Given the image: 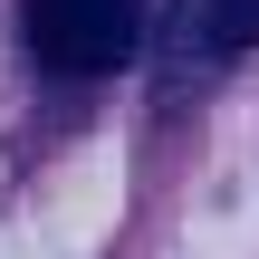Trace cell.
<instances>
[{
	"label": "cell",
	"instance_id": "6da1fadb",
	"mask_svg": "<svg viewBox=\"0 0 259 259\" xmlns=\"http://www.w3.org/2000/svg\"><path fill=\"white\" fill-rule=\"evenodd\" d=\"M29 48L67 77H115L144 48V0H29Z\"/></svg>",
	"mask_w": 259,
	"mask_h": 259
},
{
	"label": "cell",
	"instance_id": "7a4b0ae2",
	"mask_svg": "<svg viewBox=\"0 0 259 259\" xmlns=\"http://www.w3.org/2000/svg\"><path fill=\"white\" fill-rule=\"evenodd\" d=\"M173 48H192V58L259 48V0H173Z\"/></svg>",
	"mask_w": 259,
	"mask_h": 259
}]
</instances>
